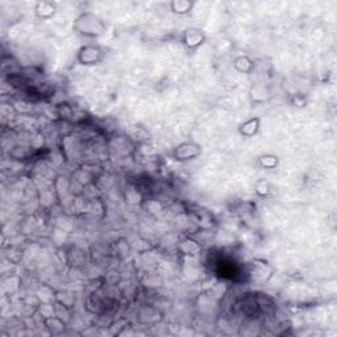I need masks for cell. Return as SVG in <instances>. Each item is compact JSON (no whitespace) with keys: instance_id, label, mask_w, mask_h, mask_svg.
<instances>
[{"instance_id":"obj_6","label":"cell","mask_w":337,"mask_h":337,"mask_svg":"<svg viewBox=\"0 0 337 337\" xmlns=\"http://www.w3.org/2000/svg\"><path fill=\"white\" fill-rule=\"evenodd\" d=\"M172 9L176 13H180V15H183V13H187L190 9H191V3H188V1H176V3H172Z\"/></svg>"},{"instance_id":"obj_2","label":"cell","mask_w":337,"mask_h":337,"mask_svg":"<svg viewBox=\"0 0 337 337\" xmlns=\"http://www.w3.org/2000/svg\"><path fill=\"white\" fill-rule=\"evenodd\" d=\"M202 153V148L195 143H183L175 148L172 157L176 161H190L194 160Z\"/></svg>"},{"instance_id":"obj_4","label":"cell","mask_w":337,"mask_h":337,"mask_svg":"<svg viewBox=\"0 0 337 337\" xmlns=\"http://www.w3.org/2000/svg\"><path fill=\"white\" fill-rule=\"evenodd\" d=\"M203 41H204V36L202 34V30L191 29V30H187L186 34H184V38H183L184 45L190 49L198 48L199 45H202Z\"/></svg>"},{"instance_id":"obj_3","label":"cell","mask_w":337,"mask_h":337,"mask_svg":"<svg viewBox=\"0 0 337 337\" xmlns=\"http://www.w3.org/2000/svg\"><path fill=\"white\" fill-rule=\"evenodd\" d=\"M78 58L82 62V65H94L101 60V50L97 46H83L79 50Z\"/></svg>"},{"instance_id":"obj_7","label":"cell","mask_w":337,"mask_h":337,"mask_svg":"<svg viewBox=\"0 0 337 337\" xmlns=\"http://www.w3.org/2000/svg\"><path fill=\"white\" fill-rule=\"evenodd\" d=\"M259 164L263 168H274V166H277L278 158L275 156H265V157L259 158Z\"/></svg>"},{"instance_id":"obj_5","label":"cell","mask_w":337,"mask_h":337,"mask_svg":"<svg viewBox=\"0 0 337 337\" xmlns=\"http://www.w3.org/2000/svg\"><path fill=\"white\" fill-rule=\"evenodd\" d=\"M259 129V119H251V120L245 121V123L241 125L240 133L247 137H252L257 133V131Z\"/></svg>"},{"instance_id":"obj_1","label":"cell","mask_w":337,"mask_h":337,"mask_svg":"<svg viewBox=\"0 0 337 337\" xmlns=\"http://www.w3.org/2000/svg\"><path fill=\"white\" fill-rule=\"evenodd\" d=\"M77 29L79 33L87 37H96L99 34L103 33L104 25L97 19L96 16L92 13H84L77 20Z\"/></svg>"}]
</instances>
